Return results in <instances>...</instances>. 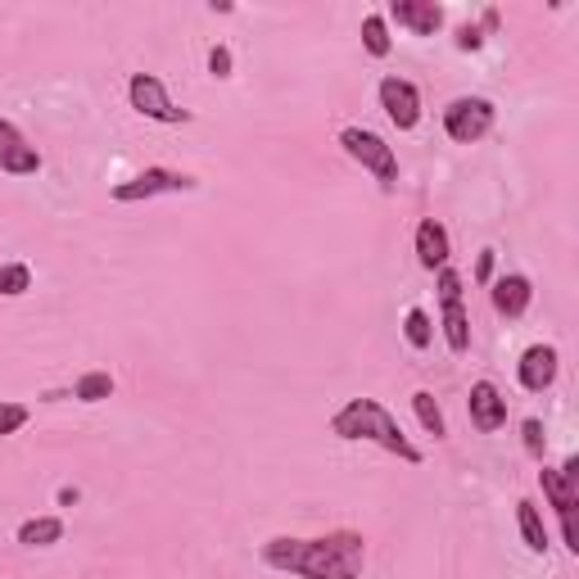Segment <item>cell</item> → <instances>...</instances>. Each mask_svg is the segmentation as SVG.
<instances>
[{
  "label": "cell",
  "instance_id": "obj_14",
  "mask_svg": "<svg viewBox=\"0 0 579 579\" xmlns=\"http://www.w3.org/2000/svg\"><path fill=\"white\" fill-rule=\"evenodd\" d=\"M390 19L412 36H435L444 27V5H435V0H394Z\"/></svg>",
  "mask_w": 579,
  "mask_h": 579
},
{
  "label": "cell",
  "instance_id": "obj_22",
  "mask_svg": "<svg viewBox=\"0 0 579 579\" xmlns=\"http://www.w3.org/2000/svg\"><path fill=\"white\" fill-rule=\"evenodd\" d=\"M32 290V267L27 263H0V294L23 299Z\"/></svg>",
  "mask_w": 579,
  "mask_h": 579
},
{
  "label": "cell",
  "instance_id": "obj_28",
  "mask_svg": "<svg viewBox=\"0 0 579 579\" xmlns=\"http://www.w3.org/2000/svg\"><path fill=\"white\" fill-rule=\"evenodd\" d=\"M476 281H480V286L493 281V249H480V258H476Z\"/></svg>",
  "mask_w": 579,
  "mask_h": 579
},
{
  "label": "cell",
  "instance_id": "obj_19",
  "mask_svg": "<svg viewBox=\"0 0 579 579\" xmlns=\"http://www.w3.org/2000/svg\"><path fill=\"white\" fill-rule=\"evenodd\" d=\"M363 46H367L371 59H385V55H390V51H394L390 19H385V14H367V19H363Z\"/></svg>",
  "mask_w": 579,
  "mask_h": 579
},
{
  "label": "cell",
  "instance_id": "obj_18",
  "mask_svg": "<svg viewBox=\"0 0 579 579\" xmlns=\"http://www.w3.org/2000/svg\"><path fill=\"white\" fill-rule=\"evenodd\" d=\"M113 390H119V380H113L109 371H82V376L73 380V390H68V394H73L77 403H104Z\"/></svg>",
  "mask_w": 579,
  "mask_h": 579
},
{
  "label": "cell",
  "instance_id": "obj_12",
  "mask_svg": "<svg viewBox=\"0 0 579 579\" xmlns=\"http://www.w3.org/2000/svg\"><path fill=\"white\" fill-rule=\"evenodd\" d=\"M489 303H493V313H498V318H508V322L525 318V308L534 303V286H530V277H525V272H508V277L489 281Z\"/></svg>",
  "mask_w": 579,
  "mask_h": 579
},
{
  "label": "cell",
  "instance_id": "obj_8",
  "mask_svg": "<svg viewBox=\"0 0 579 579\" xmlns=\"http://www.w3.org/2000/svg\"><path fill=\"white\" fill-rule=\"evenodd\" d=\"M376 100L385 109V119H390L399 132H412L421 123V91H416V82H408V77H399V73L380 77Z\"/></svg>",
  "mask_w": 579,
  "mask_h": 579
},
{
  "label": "cell",
  "instance_id": "obj_25",
  "mask_svg": "<svg viewBox=\"0 0 579 579\" xmlns=\"http://www.w3.org/2000/svg\"><path fill=\"white\" fill-rule=\"evenodd\" d=\"M461 286H467V281H461V272H457V267H439V272H435L439 303H457V299H461Z\"/></svg>",
  "mask_w": 579,
  "mask_h": 579
},
{
  "label": "cell",
  "instance_id": "obj_3",
  "mask_svg": "<svg viewBox=\"0 0 579 579\" xmlns=\"http://www.w3.org/2000/svg\"><path fill=\"white\" fill-rule=\"evenodd\" d=\"M339 149L349 154L354 164H363L385 190H394V181H399V154H394V145L385 141V136H376L371 127L349 123V127H339Z\"/></svg>",
  "mask_w": 579,
  "mask_h": 579
},
{
  "label": "cell",
  "instance_id": "obj_27",
  "mask_svg": "<svg viewBox=\"0 0 579 579\" xmlns=\"http://www.w3.org/2000/svg\"><path fill=\"white\" fill-rule=\"evenodd\" d=\"M453 46H457V51H480V46H485V32H480L476 23H461L457 36H453Z\"/></svg>",
  "mask_w": 579,
  "mask_h": 579
},
{
  "label": "cell",
  "instance_id": "obj_6",
  "mask_svg": "<svg viewBox=\"0 0 579 579\" xmlns=\"http://www.w3.org/2000/svg\"><path fill=\"white\" fill-rule=\"evenodd\" d=\"M200 181L190 177V172H177V168H145L136 172L132 181H119L109 190V200L113 204H145L154 196H190Z\"/></svg>",
  "mask_w": 579,
  "mask_h": 579
},
{
  "label": "cell",
  "instance_id": "obj_7",
  "mask_svg": "<svg viewBox=\"0 0 579 579\" xmlns=\"http://www.w3.org/2000/svg\"><path fill=\"white\" fill-rule=\"evenodd\" d=\"M493 119H498V109H493V100H485V96H457V100L444 104V132H448V141H457V145L485 141V136L493 132Z\"/></svg>",
  "mask_w": 579,
  "mask_h": 579
},
{
  "label": "cell",
  "instance_id": "obj_4",
  "mask_svg": "<svg viewBox=\"0 0 579 579\" xmlns=\"http://www.w3.org/2000/svg\"><path fill=\"white\" fill-rule=\"evenodd\" d=\"M127 104L141 113V119H149V123H168V127L196 123V113L181 109V104L168 96L164 77H154V73H132V82H127Z\"/></svg>",
  "mask_w": 579,
  "mask_h": 579
},
{
  "label": "cell",
  "instance_id": "obj_16",
  "mask_svg": "<svg viewBox=\"0 0 579 579\" xmlns=\"http://www.w3.org/2000/svg\"><path fill=\"white\" fill-rule=\"evenodd\" d=\"M516 525H521V538H525V548L534 553V557H544L553 544H548V525H544V512H538L530 498H521L516 503Z\"/></svg>",
  "mask_w": 579,
  "mask_h": 579
},
{
  "label": "cell",
  "instance_id": "obj_29",
  "mask_svg": "<svg viewBox=\"0 0 579 579\" xmlns=\"http://www.w3.org/2000/svg\"><path fill=\"white\" fill-rule=\"evenodd\" d=\"M55 503H59V508H77V503H82V489H77V485H59Z\"/></svg>",
  "mask_w": 579,
  "mask_h": 579
},
{
  "label": "cell",
  "instance_id": "obj_21",
  "mask_svg": "<svg viewBox=\"0 0 579 579\" xmlns=\"http://www.w3.org/2000/svg\"><path fill=\"white\" fill-rule=\"evenodd\" d=\"M403 339L412 344L416 354H421V349H431V344H435V322H431L426 308H408V318H403Z\"/></svg>",
  "mask_w": 579,
  "mask_h": 579
},
{
  "label": "cell",
  "instance_id": "obj_15",
  "mask_svg": "<svg viewBox=\"0 0 579 579\" xmlns=\"http://www.w3.org/2000/svg\"><path fill=\"white\" fill-rule=\"evenodd\" d=\"M439 326H444V344L453 354H467L471 349V318H467V308L457 303H439Z\"/></svg>",
  "mask_w": 579,
  "mask_h": 579
},
{
  "label": "cell",
  "instance_id": "obj_17",
  "mask_svg": "<svg viewBox=\"0 0 579 579\" xmlns=\"http://www.w3.org/2000/svg\"><path fill=\"white\" fill-rule=\"evenodd\" d=\"M64 538V521L59 516H27L19 525V544L23 548H55Z\"/></svg>",
  "mask_w": 579,
  "mask_h": 579
},
{
  "label": "cell",
  "instance_id": "obj_13",
  "mask_svg": "<svg viewBox=\"0 0 579 579\" xmlns=\"http://www.w3.org/2000/svg\"><path fill=\"white\" fill-rule=\"evenodd\" d=\"M412 245H416V263L426 267V272H439V267H448L453 241H448V226L439 218H421L416 231H412Z\"/></svg>",
  "mask_w": 579,
  "mask_h": 579
},
{
  "label": "cell",
  "instance_id": "obj_24",
  "mask_svg": "<svg viewBox=\"0 0 579 579\" xmlns=\"http://www.w3.org/2000/svg\"><path fill=\"white\" fill-rule=\"evenodd\" d=\"M521 439H525V453H530L534 461H544V453H548L544 421H538V416H525V421H521Z\"/></svg>",
  "mask_w": 579,
  "mask_h": 579
},
{
  "label": "cell",
  "instance_id": "obj_10",
  "mask_svg": "<svg viewBox=\"0 0 579 579\" xmlns=\"http://www.w3.org/2000/svg\"><path fill=\"white\" fill-rule=\"evenodd\" d=\"M557 371H561V354L553 349V344H530V349L521 354V363H516V380H521V390H530V394L553 390Z\"/></svg>",
  "mask_w": 579,
  "mask_h": 579
},
{
  "label": "cell",
  "instance_id": "obj_1",
  "mask_svg": "<svg viewBox=\"0 0 579 579\" xmlns=\"http://www.w3.org/2000/svg\"><path fill=\"white\" fill-rule=\"evenodd\" d=\"M258 557H263V566L294 575V579H363L367 538L358 530H331L318 538L277 534L258 548Z\"/></svg>",
  "mask_w": 579,
  "mask_h": 579
},
{
  "label": "cell",
  "instance_id": "obj_9",
  "mask_svg": "<svg viewBox=\"0 0 579 579\" xmlns=\"http://www.w3.org/2000/svg\"><path fill=\"white\" fill-rule=\"evenodd\" d=\"M0 172H10V177L42 172V149H36L10 119H0Z\"/></svg>",
  "mask_w": 579,
  "mask_h": 579
},
{
  "label": "cell",
  "instance_id": "obj_26",
  "mask_svg": "<svg viewBox=\"0 0 579 579\" xmlns=\"http://www.w3.org/2000/svg\"><path fill=\"white\" fill-rule=\"evenodd\" d=\"M231 64H236V59H231V46H213L209 51V73L218 77V82H226V77H231Z\"/></svg>",
  "mask_w": 579,
  "mask_h": 579
},
{
  "label": "cell",
  "instance_id": "obj_2",
  "mask_svg": "<svg viewBox=\"0 0 579 579\" xmlns=\"http://www.w3.org/2000/svg\"><path fill=\"white\" fill-rule=\"evenodd\" d=\"M331 435H335V439H349V444L367 439V444H376V448H385V453H394L399 461H408V467H421V448L403 435L399 416L385 408L380 399H349V403H344V408L331 416Z\"/></svg>",
  "mask_w": 579,
  "mask_h": 579
},
{
  "label": "cell",
  "instance_id": "obj_5",
  "mask_svg": "<svg viewBox=\"0 0 579 579\" xmlns=\"http://www.w3.org/2000/svg\"><path fill=\"white\" fill-rule=\"evenodd\" d=\"M538 485H544L553 512L561 516L566 548L579 553V525H575V508H579V457H566V461H561V471L544 467V471H538Z\"/></svg>",
  "mask_w": 579,
  "mask_h": 579
},
{
  "label": "cell",
  "instance_id": "obj_30",
  "mask_svg": "<svg viewBox=\"0 0 579 579\" xmlns=\"http://www.w3.org/2000/svg\"><path fill=\"white\" fill-rule=\"evenodd\" d=\"M498 23H503V14H498V10L489 5V10L480 14V23H476V27H480V32H498Z\"/></svg>",
  "mask_w": 579,
  "mask_h": 579
},
{
  "label": "cell",
  "instance_id": "obj_20",
  "mask_svg": "<svg viewBox=\"0 0 579 579\" xmlns=\"http://www.w3.org/2000/svg\"><path fill=\"white\" fill-rule=\"evenodd\" d=\"M412 412H416V421H421V431H426V435H435V439L448 435V426H444V408L435 403L431 390H416V394H412Z\"/></svg>",
  "mask_w": 579,
  "mask_h": 579
},
{
  "label": "cell",
  "instance_id": "obj_11",
  "mask_svg": "<svg viewBox=\"0 0 579 579\" xmlns=\"http://www.w3.org/2000/svg\"><path fill=\"white\" fill-rule=\"evenodd\" d=\"M467 412H471V426H476L480 435H493V431L508 426V399H503V390H498L493 380H476V385H471Z\"/></svg>",
  "mask_w": 579,
  "mask_h": 579
},
{
  "label": "cell",
  "instance_id": "obj_23",
  "mask_svg": "<svg viewBox=\"0 0 579 579\" xmlns=\"http://www.w3.org/2000/svg\"><path fill=\"white\" fill-rule=\"evenodd\" d=\"M32 421V408L27 403H14V399H0V439L5 435H19Z\"/></svg>",
  "mask_w": 579,
  "mask_h": 579
}]
</instances>
